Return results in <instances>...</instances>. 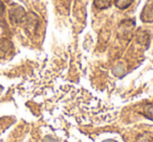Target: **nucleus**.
<instances>
[{"label":"nucleus","instance_id":"f257e3e1","mask_svg":"<svg viewBox=\"0 0 153 142\" xmlns=\"http://www.w3.org/2000/svg\"><path fill=\"white\" fill-rule=\"evenodd\" d=\"M3 10H4V7H3V4L1 2H0V15H2Z\"/></svg>","mask_w":153,"mask_h":142}]
</instances>
